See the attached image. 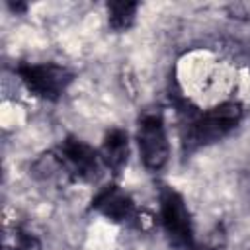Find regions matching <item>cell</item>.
I'll return each instance as SVG.
<instances>
[{
  "label": "cell",
  "mask_w": 250,
  "mask_h": 250,
  "mask_svg": "<svg viewBox=\"0 0 250 250\" xmlns=\"http://www.w3.org/2000/svg\"><path fill=\"white\" fill-rule=\"evenodd\" d=\"M244 109L238 102H223L188 121L184 133V148L188 152L209 146L225 139L242 121Z\"/></svg>",
  "instance_id": "cell-1"
},
{
  "label": "cell",
  "mask_w": 250,
  "mask_h": 250,
  "mask_svg": "<svg viewBox=\"0 0 250 250\" xmlns=\"http://www.w3.org/2000/svg\"><path fill=\"white\" fill-rule=\"evenodd\" d=\"M16 74L33 96L47 102H57L74 80V72L57 62H23Z\"/></svg>",
  "instance_id": "cell-2"
},
{
  "label": "cell",
  "mask_w": 250,
  "mask_h": 250,
  "mask_svg": "<svg viewBox=\"0 0 250 250\" xmlns=\"http://www.w3.org/2000/svg\"><path fill=\"white\" fill-rule=\"evenodd\" d=\"M139 154L148 172H160L170 158V143L164 119L158 111H145L137 123Z\"/></svg>",
  "instance_id": "cell-3"
},
{
  "label": "cell",
  "mask_w": 250,
  "mask_h": 250,
  "mask_svg": "<svg viewBox=\"0 0 250 250\" xmlns=\"http://www.w3.org/2000/svg\"><path fill=\"white\" fill-rule=\"evenodd\" d=\"M160 223L172 246L180 250H193V225L184 197L170 186H162L160 195Z\"/></svg>",
  "instance_id": "cell-4"
},
{
  "label": "cell",
  "mask_w": 250,
  "mask_h": 250,
  "mask_svg": "<svg viewBox=\"0 0 250 250\" xmlns=\"http://www.w3.org/2000/svg\"><path fill=\"white\" fill-rule=\"evenodd\" d=\"M68 182H94L104 166L100 150L78 137H66L55 150Z\"/></svg>",
  "instance_id": "cell-5"
},
{
  "label": "cell",
  "mask_w": 250,
  "mask_h": 250,
  "mask_svg": "<svg viewBox=\"0 0 250 250\" xmlns=\"http://www.w3.org/2000/svg\"><path fill=\"white\" fill-rule=\"evenodd\" d=\"M96 213H100L102 217H105L111 223H123L133 219L137 207L135 201L131 199V195L127 191H123L117 184H107L104 186L92 199L90 205Z\"/></svg>",
  "instance_id": "cell-6"
},
{
  "label": "cell",
  "mask_w": 250,
  "mask_h": 250,
  "mask_svg": "<svg viewBox=\"0 0 250 250\" xmlns=\"http://www.w3.org/2000/svg\"><path fill=\"white\" fill-rule=\"evenodd\" d=\"M129 152H131V146H129L127 131H123L119 127L109 129L100 146V156H102L104 166L109 172H113L115 176L121 174V170L125 168V164L129 160Z\"/></svg>",
  "instance_id": "cell-7"
},
{
  "label": "cell",
  "mask_w": 250,
  "mask_h": 250,
  "mask_svg": "<svg viewBox=\"0 0 250 250\" xmlns=\"http://www.w3.org/2000/svg\"><path fill=\"white\" fill-rule=\"evenodd\" d=\"M137 2H125V0H113L107 2V23L115 33H123L135 25L137 20Z\"/></svg>",
  "instance_id": "cell-8"
},
{
  "label": "cell",
  "mask_w": 250,
  "mask_h": 250,
  "mask_svg": "<svg viewBox=\"0 0 250 250\" xmlns=\"http://www.w3.org/2000/svg\"><path fill=\"white\" fill-rule=\"evenodd\" d=\"M35 246V238L25 232L23 229L20 227H12V229H6V234H4V248L6 250H33Z\"/></svg>",
  "instance_id": "cell-9"
},
{
  "label": "cell",
  "mask_w": 250,
  "mask_h": 250,
  "mask_svg": "<svg viewBox=\"0 0 250 250\" xmlns=\"http://www.w3.org/2000/svg\"><path fill=\"white\" fill-rule=\"evenodd\" d=\"M133 221H135V227L139 230H150L154 227V215L148 213L146 209H141V211L137 209L133 215Z\"/></svg>",
  "instance_id": "cell-10"
},
{
  "label": "cell",
  "mask_w": 250,
  "mask_h": 250,
  "mask_svg": "<svg viewBox=\"0 0 250 250\" xmlns=\"http://www.w3.org/2000/svg\"><path fill=\"white\" fill-rule=\"evenodd\" d=\"M193 250H213V248H209V246H193Z\"/></svg>",
  "instance_id": "cell-11"
}]
</instances>
